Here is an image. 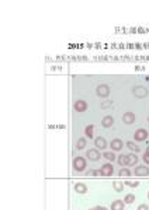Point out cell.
<instances>
[{"mask_svg":"<svg viewBox=\"0 0 149 210\" xmlns=\"http://www.w3.org/2000/svg\"><path fill=\"white\" fill-rule=\"evenodd\" d=\"M72 165H73L74 171H77V172H83V171H86V168H87V161H86L84 157L77 155V157H74V158H73Z\"/></svg>","mask_w":149,"mask_h":210,"instance_id":"cell-1","label":"cell"},{"mask_svg":"<svg viewBox=\"0 0 149 210\" xmlns=\"http://www.w3.org/2000/svg\"><path fill=\"white\" fill-rule=\"evenodd\" d=\"M96 94H97L100 98H107L110 95V87L107 84H100L96 88Z\"/></svg>","mask_w":149,"mask_h":210,"instance_id":"cell-2","label":"cell"},{"mask_svg":"<svg viewBox=\"0 0 149 210\" xmlns=\"http://www.w3.org/2000/svg\"><path fill=\"white\" fill-rule=\"evenodd\" d=\"M100 175L101 177H111L112 172H114V167L111 165V163H107V164H104L100 167Z\"/></svg>","mask_w":149,"mask_h":210,"instance_id":"cell-3","label":"cell"},{"mask_svg":"<svg viewBox=\"0 0 149 210\" xmlns=\"http://www.w3.org/2000/svg\"><path fill=\"white\" fill-rule=\"evenodd\" d=\"M149 136V133L146 129H138L135 133H134V140L135 142H144V140H146Z\"/></svg>","mask_w":149,"mask_h":210,"instance_id":"cell-4","label":"cell"},{"mask_svg":"<svg viewBox=\"0 0 149 210\" xmlns=\"http://www.w3.org/2000/svg\"><path fill=\"white\" fill-rule=\"evenodd\" d=\"M101 155L103 154L97 150V149H89L87 153H86V157L92 161H98L100 158H101Z\"/></svg>","mask_w":149,"mask_h":210,"instance_id":"cell-5","label":"cell"},{"mask_svg":"<svg viewBox=\"0 0 149 210\" xmlns=\"http://www.w3.org/2000/svg\"><path fill=\"white\" fill-rule=\"evenodd\" d=\"M132 92H134V95H135L136 98H145V97L148 95V90H146V87H144V86H135L134 90H132Z\"/></svg>","mask_w":149,"mask_h":210,"instance_id":"cell-6","label":"cell"},{"mask_svg":"<svg viewBox=\"0 0 149 210\" xmlns=\"http://www.w3.org/2000/svg\"><path fill=\"white\" fill-rule=\"evenodd\" d=\"M134 174L136 177H149V167L146 165H136L134 169Z\"/></svg>","mask_w":149,"mask_h":210,"instance_id":"cell-7","label":"cell"},{"mask_svg":"<svg viewBox=\"0 0 149 210\" xmlns=\"http://www.w3.org/2000/svg\"><path fill=\"white\" fill-rule=\"evenodd\" d=\"M94 146H96L97 150H106V147L108 146V143L103 136H97L94 139Z\"/></svg>","mask_w":149,"mask_h":210,"instance_id":"cell-8","label":"cell"},{"mask_svg":"<svg viewBox=\"0 0 149 210\" xmlns=\"http://www.w3.org/2000/svg\"><path fill=\"white\" fill-rule=\"evenodd\" d=\"M73 109L76 112H84V111H87V102L83 100H76L73 104Z\"/></svg>","mask_w":149,"mask_h":210,"instance_id":"cell-9","label":"cell"},{"mask_svg":"<svg viewBox=\"0 0 149 210\" xmlns=\"http://www.w3.org/2000/svg\"><path fill=\"white\" fill-rule=\"evenodd\" d=\"M110 147H111L112 151H121L122 147H124V142L121 139H112L110 142Z\"/></svg>","mask_w":149,"mask_h":210,"instance_id":"cell-10","label":"cell"},{"mask_svg":"<svg viewBox=\"0 0 149 210\" xmlns=\"http://www.w3.org/2000/svg\"><path fill=\"white\" fill-rule=\"evenodd\" d=\"M122 122L125 125H132L135 122V115L132 114V112H125V114L122 115Z\"/></svg>","mask_w":149,"mask_h":210,"instance_id":"cell-11","label":"cell"},{"mask_svg":"<svg viewBox=\"0 0 149 210\" xmlns=\"http://www.w3.org/2000/svg\"><path fill=\"white\" fill-rule=\"evenodd\" d=\"M112 125H114V118H112L111 115H106V116L101 119L103 128H111Z\"/></svg>","mask_w":149,"mask_h":210,"instance_id":"cell-12","label":"cell"},{"mask_svg":"<svg viewBox=\"0 0 149 210\" xmlns=\"http://www.w3.org/2000/svg\"><path fill=\"white\" fill-rule=\"evenodd\" d=\"M74 191L77 192V193H86L87 192V186L83 182H76L74 183Z\"/></svg>","mask_w":149,"mask_h":210,"instance_id":"cell-13","label":"cell"},{"mask_svg":"<svg viewBox=\"0 0 149 210\" xmlns=\"http://www.w3.org/2000/svg\"><path fill=\"white\" fill-rule=\"evenodd\" d=\"M117 163H118V165H121V168H124L128 165V157L125 154H120L117 158Z\"/></svg>","mask_w":149,"mask_h":210,"instance_id":"cell-14","label":"cell"},{"mask_svg":"<svg viewBox=\"0 0 149 210\" xmlns=\"http://www.w3.org/2000/svg\"><path fill=\"white\" fill-rule=\"evenodd\" d=\"M110 210H124V200H114Z\"/></svg>","mask_w":149,"mask_h":210,"instance_id":"cell-15","label":"cell"},{"mask_svg":"<svg viewBox=\"0 0 149 210\" xmlns=\"http://www.w3.org/2000/svg\"><path fill=\"white\" fill-rule=\"evenodd\" d=\"M127 157H128V165H130V167L138 164V155L130 153V154H127Z\"/></svg>","mask_w":149,"mask_h":210,"instance_id":"cell-16","label":"cell"},{"mask_svg":"<svg viewBox=\"0 0 149 210\" xmlns=\"http://www.w3.org/2000/svg\"><path fill=\"white\" fill-rule=\"evenodd\" d=\"M127 147H128L131 151H134V153H139L141 151V147L138 146L135 142H127Z\"/></svg>","mask_w":149,"mask_h":210,"instance_id":"cell-17","label":"cell"},{"mask_svg":"<svg viewBox=\"0 0 149 210\" xmlns=\"http://www.w3.org/2000/svg\"><path fill=\"white\" fill-rule=\"evenodd\" d=\"M84 133H86V136H87L89 139H93V136H94V126L93 125H87V126L84 128Z\"/></svg>","mask_w":149,"mask_h":210,"instance_id":"cell-18","label":"cell"},{"mask_svg":"<svg viewBox=\"0 0 149 210\" xmlns=\"http://www.w3.org/2000/svg\"><path fill=\"white\" fill-rule=\"evenodd\" d=\"M131 169L130 168H125V167H124V168H121L120 169V171H118V175H120V177H122V178H127V177H131Z\"/></svg>","mask_w":149,"mask_h":210,"instance_id":"cell-19","label":"cell"},{"mask_svg":"<svg viewBox=\"0 0 149 210\" xmlns=\"http://www.w3.org/2000/svg\"><path fill=\"white\" fill-rule=\"evenodd\" d=\"M112 188H114V191L115 192H122V189H124V183H122L121 181H114V182H112Z\"/></svg>","mask_w":149,"mask_h":210,"instance_id":"cell-20","label":"cell"},{"mask_svg":"<svg viewBox=\"0 0 149 210\" xmlns=\"http://www.w3.org/2000/svg\"><path fill=\"white\" fill-rule=\"evenodd\" d=\"M86 144H87V143H86V139H84V137H80L79 140H77V143H76V149H77V150H83L84 147H86Z\"/></svg>","mask_w":149,"mask_h":210,"instance_id":"cell-21","label":"cell"},{"mask_svg":"<svg viewBox=\"0 0 149 210\" xmlns=\"http://www.w3.org/2000/svg\"><path fill=\"white\" fill-rule=\"evenodd\" d=\"M135 202V195L134 193H128L125 197H124V203L127 205H131V203H134Z\"/></svg>","mask_w":149,"mask_h":210,"instance_id":"cell-22","label":"cell"},{"mask_svg":"<svg viewBox=\"0 0 149 210\" xmlns=\"http://www.w3.org/2000/svg\"><path fill=\"white\" fill-rule=\"evenodd\" d=\"M104 158H106V160H108V161H114L115 160V154H114V153H112V151H104Z\"/></svg>","mask_w":149,"mask_h":210,"instance_id":"cell-23","label":"cell"},{"mask_svg":"<svg viewBox=\"0 0 149 210\" xmlns=\"http://www.w3.org/2000/svg\"><path fill=\"white\" fill-rule=\"evenodd\" d=\"M87 177H101V175H100L98 169H90V171H87Z\"/></svg>","mask_w":149,"mask_h":210,"instance_id":"cell-24","label":"cell"},{"mask_svg":"<svg viewBox=\"0 0 149 210\" xmlns=\"http://www.w3.org/2000/svg\"><path fill=\"white\" fill-rule=\"evenodd\" d=\"M125 185L130 188H138L139 186V182L138 181H125Z\"/></svg>","mask_w":149,"mask_h":210,"instance_id":"cell-25","label":"cell"},{"mask_svg":"<svg viewBox=\"0 0 149 210\" xmlns=\"http://www.w3.org/2000/svg\"><path fill=\"white\" fill-rule=\"evenodd\" d=\"M144 163L146 165H149V153H145L144 154Z\"/></svg>","mask_w":149,"mask_h":210,"instance_id":"cell-26","label":"cell"},{"mask_svg":"<svg viewBox=\"0 0 149 210\" xmlns=\"http://www.w3.org/2000/svg\"><path fill=\"white\" fill-rule=\"evenodd\" d=\"M136 210H149V206L148 205H139Z\"/></svg>","mask_w":149,"mask_h":210,"instance_id":"cell-27","label":"cell"},{"mask_svg":"<svg viewBox=\"0 0 149 210\" xmlns=\"http://www.w3.org/2000/svg\"><path fill=\"white\" fill-rule=\"evenodd\" d=\"M110 105H111V102H110V101H106V102H103L101 104V108L103 109H104V108H108Z\"/></svg>","mask_w":149,"mask_h":210,"instance_id":"cell-28","label":"cell"},{"mask_svg":"<svg viewBox=\"0 0 149 210\" xmlns=\"http://www.w3.org/2000/svg\"><path fill=\"white\" fill-rule=\"evenodd\" d=\"M94 210H108V209L106 207V206H96V207H94Z\"/></svg>","mask_w":149,"mask_h":210,"instance_id":"cell-29","label":"cell"},{"mask_svg":"<svg viewBox=\"0 0 149 210\" xmlns=\"http://www.w3.org/2000/svg\"><path fill=\"white\" fill-rule=\"evenodd\" d=\"M146 153H149V146H148V149H146Z\"/></svg>","mask_w":149,"mask_h":210,"instance_id":"cell-30","label":"cell"},{"mask_svg":"<svg viewBox=\"0 0 149 210\" xmlns=\"http://www.w3.org/2000/svg\"><path fill=\"white\" fill-rule=\"evenodd\" d=\"M89 210H94V207H92V209H89Z\"/></svg>","mask_w":149,"mask_h":210,"instance_id":"cell-31","label":"cell"},{"mask_svg":"<svg viewBox=\"0 0 149 210\" xmlns=\"http://www.w3.org/2000/svg\"><path fill=\"white\" fill-rule=\"evenodd\" d=\"M148 199H149V192H148Z\"/></svg>","mask_w":149,"mask_h":210,"instance_id":"cell-32","label":"cell"},{"mask_svg":"<svg viewBox=\"0 0 149 210\" xmlns=\"http://www.w3.org/2000/svg\"><path fill=\"white\" fill-rule=\"evenodd\" d=\"M148 123H149V118H148Z\"/></svg>","mask_w":149,"mask_h":210,"instance_id":"cell-33","label":"cell"}]
</instances>
